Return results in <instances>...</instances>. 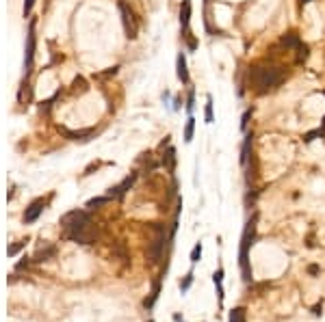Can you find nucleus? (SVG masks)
Segmentation results:
<instances>
[{"instance_id": "nucleus-1", "label": "nucleus", "mask_w": 325, "mask_h": 322, "mask_svg": "<svg viewBox=\"0 0 325 322\" xmlns=\"http://www.w3.org/2000/svg\"><path fill=\"white\" fill-rule=\"evenodd\" d=\"M284 78L286 72L282 67H273V65H254V67H249V82H252L254 91L258 95L276 91L284 82Z\"/></svg>"}, {"instance_id": "nucleus-2", "label": "nucleus", "mask_w": 325, "mask_h": 322, "mask_svg": "<svg viewBox=\"0 0 325 322\" xmlns=\"http://www.w3.org/2000/svg\"><path fill=\"white\" fill-rule=\"evenodd\" d=\"M61 225L65 227V234L67 238L76 242H82V245H89L91 242V234H87L89 230L91 221H89V214L82 212V210H72L61 218Z\"/></svg>"}, {"instance_id": "nucleus-3", "label": "nucleus", "mask_w": 325, "mask_h": 322, "mask_svg": "<svg viewBox=\"0 0 325 322\" xmlns=\"http://www.w3.org/2000/svg\"><path fill=\"white\" fill-rule=\"evenodd\" d=\"M117 7H119V13H122V24H124V31H126V37L128 39H137L139 24H137V17H134V11L128 7L126 0H119Z\"/></svg>"}, {"instance_id": "nucleus-4", "label": "nucleus", "mask_w": 325, "mask_h": 322, "mask_svg": "<svg viewBox=\"0 0 325 322\" xmlns=\"http://www.w3.org/2000/svg\"><path fill=\"white\" fill-rule=\"evenodd\" d=\"M254 230H256V218L247 223V230L243 234V245H241V268H243V277L252 279V273H249V264H247V251H249V245L254 240Z\"/></svg>"}, {"instance_id": "nucleus-5", "label": "nucleus", "mask_w": 325, "mask_h": 322, "mask_svg": "<svg viewBox=\"0 0 325 322\" xmlns=\"http://www.w3.org/2000/svg\"><path fill=\"white\" fill-rule=\"evenodd\" d=\"M32 61H35V24L29 29V39H26V52H24V78L31 76Z\"/></svg>"}, {"instance_id": "nucleus-6", "label": "nucleus", "mask_w": 325, "mask_h": 322, "mask_svg": "<svg viewBox=\"0 0 325 322\" xmlns=\"http://www.w3.org/2000/svg\"><path fill=\"white\" fill-rule=\"evenodd\" d=\"M44 208H46V201L44 199H35L29 208H26V212H24V223H35L37 218H39V214L44 212Z\"/></svg>"}, {"instance_id": "nucleus-7", "label": "nucleus", "mask_w": 325, "mask_h": 322, "mask_svg": "<svg viewBox=\"0 0 325 322\" xmlns=\"http://www.w3.org/2000/svg\"><path fill=\"white\" fill-rule=\"evenodd\" d=\"M137 180V173H130L126 180L122 182V184H117L115 186V188H111V193H109V197H122L124 193H126V190L130 188V186H132V182Z\"/></svg>"}, {"instance_id": "nucleus-8", "label": "nucleus", "mask_w": 325, "mask_h": 322, "mask_svg": "<svg viewBox=\"0 0 325 322\" xmlns=\"http://www.w3.org/2000/svg\"><path fill=\"white\" fill-rule=\"evenodd\" d=\"M176 67H178V78H180V82L182 85H189V69H187V59H184V54L180 52L178 54V59H176Z\"/></svg>"}, {"instance_id": "nucleus-9", "label": "nucleus", "mask_w": 325, "mask_h": 322, "mask_svg": "<svg viewBox=\"0 0 325 322\" xmlns=\"http://www.w3.org/2000/svg\"><path fill=\"white\" fill-rule=\"evenodd\" d=\"M189 22H191V0H182V4H180V26L187 31Z\"/></svg>"}, {"instance_id": "nucleus-10", "label": "nucleus", "mask_w": 325, "mask_h": 322, "mask_svg": "<svg viewBox=\"0 0 325 322\" xmlns=\"http://www.w3.org/2000/svg\"><path fill=\"white\" fill-rule=\"evenodd\" d=\"M161 251H162V236L161 238H156L154 242H152V246H150V262H159L161 260Z\"/></svg>"}, {"instance_id": "nucleus-11", "label": "nucleus", "mask_w": 325, "mask_h": 322, "mask_svg": "<svg viewBox=\"0 0 325 322\" xmlns=\"http://www.w3.org/2000/svg\"><path fill=\"white\" fill-rule=\"evenodd\" d=\"M63 132H65V137H69L72 141H78V138H82V137H91L94 130H81V132H69V130H63Z\"/></svg>"}, {"instance_id": "nucleus-12", "label": "nucleus", "mask_w": 325, "mask_h": 322, "mask_svg": "<svg viewBox=\"0 0 325 322\" xmlns=\"http://www.w3.org/2000/svg\"><path fill=\"white\" fill-rule=\"evenodd\" d=\"M193 130H195V119L191 117L187 121V125H184V141H187V143L193 141Z\"/></svg>"}, {"instance_id": "nucleus-13", "label": "nucleus", "mask_w": 325, "mask_h": 322, "mask_svg": "<svg viewBox=\"0 0 325 322\" xmlns=\"http://www.w3.org/2000/svg\"><path fill=\"white\" fill-rule=\"evenodd\" d=\"M230 322H245V309H243V307H236V309H232Z\"/></svg>"}, {"instance_id": "nucleus-14", "label": "nucleus", "mask_w": 325, "mask_h": 322, "mask_svg": "<svg viewBox=\"0 0 325 322\" xmlns=\"http://www.w3.org/2000/svg\"><path fill=\"white\" fill-rule=\"evenodd\" d=\"M199 255H202V245L197 242V245L193 246V251H191V262H193V264L199 262Z\"/></svg>"}, {"instance_id": "nucleus-15", "label": "nucleus", "mask_w": 325, "mask_h": 322, "mask_svg": "<svg viewBox=\"0 0 325 322\" xmlns=\"http://www.w3.org/2000/svg\"><path fill=\"white\" fill-rule=\"evenodd\" d=\"M206 123H212V100H206Z\"/></svg>"}, {"instance_id": "nucleus-16", "label": "nucleus", "mask_w": 325, "mask_h": 322, "mask_svg": "<svg viewBox=\"0 0 325 322\" xmlns=\"http://www.w3.org/2000/svg\"><path fill=\"white\" fill-rule=\"evenodd\" d=\"M111 197H100V199H91L89 203H87V208H94V205H102V203H106Z\"/></svg>"}, {"instance_id": "nucleus-17", "label": "nucleus", "mask_w": 325, "mask_h": 322, "mask_svg": "<svg viewBox=\"0 0 325 322\" xmlns=\"http://www.w3.org/2000/svg\"><path fill=\"white\" fill-rule=\"evenodd\" d=\"M32 4H35V0H24V9H22V13H24V17L29 15L32 11Z\"/></svg>"}, {"instance_id": "nucleus-18", "label": "nucleus", "mask_w": 325, "mask_h": 322, "mask_svg": "<svg viewBox=\"0 0 325 322\" xmlns=\"http://www.w3.org/2000/svg\"><path fill=\"white\" fill-rule=\"evenodd\" d=\"M191 281H193V275H187V279H184V281H180V290H189Z\"/></svg>"}, {"instance_id": "nucleus-19", "label": "nucleus", "mask_w": 325, "mask_h": 322, "mask_svg": "<svg viewBox=\"0 0 325 322\" xmlns=\"http://www.w3.org/2000/svg\"><path fill=\"white\" fill-rule=\"evenodd\" d=\"M174 153H176L174 149H169V152H167V156H165V158H167V165H169V169H174V162H176V160H174Z\"/></svg>"}, {"instance_id": "nucleus-20", "label": "nucleus", "mask_w": 325, "mask_h": 322, "mask_svg": "<svg viewBox=\"0 0 325 322\" xmlns=\"http://www.w3.org/2000/svg\"><path fill=\"white\" fill-rule=\"evenodd\" d=\"M52 253H54V249H52V246H50L48 251H44V253H39V255H37V262H44V260L48 258V255H52Z\"/></svg>"}, {"instance_id": "nucleus-21", "label": "nucleus", "mask_w": 325, "mask_h": 322, "mask_svg": "<svg viewBox=\"0 0 325 322\" xmlns=\"http://www.w3.org/2000/svg\"><path fill=\"white\" fill-rule=\"evenodd\" d=\"M22 246H24V242H17V245H13V246H11V249H9V255H16V253H17V251H20V249H22Z\"/></svg>"}, {"instance_id": "nucleus-22", "label": "nucleus", "mask_w": 325, "mask_h": 322, "mask_svg": "<svg viewBox=\"0 0 325 322\" xmlns=\"http://www.w3.org/2000/svg\"><path fill=\"white\" fill-rule=\"evenodd\" d=\"M306 2H310V0H301V4H306Z\"/></svg>"}]
</instances>
